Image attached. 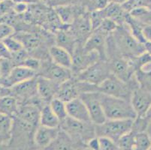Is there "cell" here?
Returning <instances> with one entry per match:
<instances>
[{
  "mask_svg": "<svg viewBox=\"0 0 151 150\" xmlns=\"http://www.w3.org/2000/svg\"><path fill=\"white\" fill-rule=\"evenodd\" d=\"M144 45H145V52L151 56V41H147L144 44Z\"/></svg>",
  "mask_w": 151,
  "mask_h": 150,
  "instance_id": "obj_46",
  "label": "cell"
},
{
  "mask_svg": "<svg viewBox=\"0 0 151 150\" xmlns=\"http://www.w3.org/2000/svg\"><path fill=\"white\" fill-rule=\"evenodd\" d=\"M109 3V0H87V3L85 5V8L90 12L101 11L105 9Z\"/></svg>",
  "mask_w": 151,
  "mask_h": 150,
  "instance_id": "obj_36",
  "label": "cell"
},
{
  "mask_svg": "<svg viewBox=\"0 0 151 150\" xmlns=\"http://www.w3.org/2000/svg\"><path fill=\"white\" fill-rule=\"evenodd\" d=\"M3 44L5 45L7 50L11 53V54H14L16 53L21 51L24 49L22 43L18 39L15 38L14 35L5 38V40L2 41Z\"/></svg>",
  "mask_w": 151,
  "mask_h": 150,
  "instance_id": "obj_34",
  "label": "cell"
},
{
  "mask_svg": "<svg viewBox=\"0 0 151 150\" xmlns=\"http://www.w3.org/2000/svg\"><path fill=\"white\" fill-rule=\"evenodd\" d=\"M83 45L78 43L72 53L73 63L71 71L74 76L84 71L93 63L101 60L99 55L96 52L87 51L84 49Z\"/></svg>",
  "mask_w": 151,
  "mask_h": 150,
  "instance_id": "obj_7",
  "label": "cell"
},
{
  "mask_svg": "<svg viewBox=\"0 0 151 150\" xmlns=\"http://www.w3.org/2000/svg\"><path fill=\"white\" fill-rule=\"evenodd\" d=\"M60 128H47L38 126L34 134V141L36 146L45 149L58 136Z\"/></svg>",
  "mask_w": 151,
  "mask_h": 150,
  "instance_id": "obj_20",
  "label": "cell"
},
{
  "mask_svg": "<svg viewBox=\"0 0 151 150\" xmlns=\"http://www.w3.org/2000/svg\"><path fill=\"white\" fill-rule=\"evenodd\" d=\"M99 150H118L117 145L114 141L105 137H98Z\"/></svg>",
  "mask_w": 151,
  "mask_h": 150,
  "instance_id": "obj_42",
  "label": "cell"
},
{
  "mask_svg": "<svg viewBox=\"0 0 151 150\" xmlns=\"http://www.w3.org/2000/svg\"><path fill=\"white\" fill-rule=\"evenodd\" d=\"M20 106V102L12 95L0 98V113L2 115L14 117Z\"/></svg>",
  "mask_w": 151,
  "mask_h": 150,
  "instance_id": "obj_27",
  "label": "cell"
},
{
  "mask_svg": "<svg viewBox=\"0 0 151 150\" xmlns=\"http://www.w3.org/2000/svg\"><path fill=\"white\" fill-rule=\"evenodd\" d=\"M82 0H45L44 3L52 8L57 7L65 6V5H81L80 2Z\"/></svg>",
  "mask_w": 151,
  "mask_h": 150,
  "instance_id": "obj_39",
  "label": "cell"
},
{
  "mask_svg": "<svg viewBox=\"0 0 151 150\" xmlns=\"http://www.w3.org/2000/svg\"><path fill=\"white\" fill-rule=\"evenodd\" d=\"M60 128L71 137L74 138H78L79 140H89L95 137L96 134V126L92 122H83L70 117L65 118L60 123Z\"/></svg>",
  "mask_w": 151,
  "mask_h": 150,
  "instance_id": "obj_5",
  "label": "cell"
},
{
  "mask_svg": "<svg viewBox=\"0 0 151 150\" xmlns=\"http://www.w3.org/2000/svg\"><path fill=\"white\" fill-rule=\"evenodd\" d=\"M99 98L107 119L134 120L137 118L130 100L107 95L101 93H99Z\"/></svg>",
  "mask_w": 151,
  "mask_h": 150,
  "instance_id": "obj_2",
  "label": "cell"
},
{
  "mask_svg": "<svg viewBox=\"0 0 151 150\" xmlns=\"http://www.w3.org/2000/svg\"><path fill=\"white\" fill-rule=\"evenodd\" d=\"M135 88L137 87H133V84L127 83L111 74L109 78L99 85L98 92L107 95L131 101L132 95Z\"/></svg>",
  "mask_w": 151,
  "mask_h": 150,
  "instance_id": "obj_6",
  "label": "cell"
},
{
  "mask_svg": "<svg viewBox=\"0 0 151 150\" xmlns=\"http://www.w3.org/2000/svg\"><path fill=\"white\" fill-rule=\"evenodd\" d=\"M150 1H151V0H150Z\"/></svg>",
  "mask_w": 151,
  "mask_h": 150,
  "instance_id": "obj_52",
  "label": "cell"
},
{
  "mask_svg": "<svg viewBox=\"0 0 151 150\" xmlns=\"http://www.w3.org/2000/svg\"><path fill=\"white\" fill-rule=\"evenodd\" d=\"M74 150H83V149H79V148H78V149H75Z\"/></svg>",
  "mask_w": 151,
  "mask_h": 150,
  "instance_id": "obj_48",
  "label": "cell"
},
{
  "mask_svg": "<svg viewBox=\"0 0 151 150\" xmlns=\"http://www.w3.org/2000/svg\"><path fill=\"white\" fill-rule=\"evenodd\" d=\"M87 145L91 150H99V143L98 137H93L91 140H89Z\"/></svg>",
  "mask_w": 151,
  "mask_h": 150,
  "instance_id": "obj_43",
  "label": "cell"
},
{
  "mask_svg": "<svg viewBox=\"0 0 151 150\" xmlns=\"http://www.w3.org/2000/svg\"><path fill=\"white\" fill-rule=\"evenodd\" d=\"M143 32L146 41H151V25L145 26L143 29Z\"/></svg>",
  "mask_w": 151,
  "mask_h": 150,
  "instance_id": "obj_44",
  "label": "cell"
},
{
  "mask_svg": "<svg viewBox=\"0 0 151 150\" xmlns=\"http://www.w3.org/2000/svg\"><path fill=\"white\" fill-rule=\"evenodd\" d=\"M149 150H151V147H150V149Z\"/></svg>",
  "mask_w": 151,
  "mask_h": 150,
  "instance_id": "obj_50",
  "label": "cell"
},
{
  "mask_svg": "<svg viewBox=\"0 0 151 150\" xmlns=\"http://www.w3.org/2000/svg\"><path fill=\"white\" fill-rule=\"evenodd\" d=\"M80 98L86 104L92 123L95 126H99L107 120L100 101L99 92L83 93L81 95Z\"/></svg>",
  "mask_w": 151,
  "mask_h": 150,
  "instance_id": "obj_9",
  "label": "cell"
},
{
  "mask_svg": "<svg viewBox=\"0 0 151 150\" xmlns=\"http://www.w3.org/2000/svg\"><path fill=\"white\" fill-rule=\"evenodd\" d=\"M13 126V117L0 113V144H5L10 140Z\"/></svg>",
  "mask_w": 151,
  "mask_h": 150,
  "instance_id": "obj_29",
  "label": "cell"
},
{
  "mask_svg": "<svg viewBox=\"0 0 151 150\" xmlns=\"http://www.w3.org/2000/svg\"><path fill=\"white\" fill-rule=\"evenodd\" d=\"M14 34V29L8 23L0 21V41L12 36Z\"/></svg>",
  "mask_w": 151,
  "mask_h": 150,
  "instance_id": "obj_41",
  "label": "cell"
},
{
  "mask_svg": "<svg viewBox=\"0 0 151 150\" xmlns=\"http://www.w3.org/2000/svg\"><path fill=\"white\" fill-rule=\"evenodd\" d=\"M73 140L60 128L58 136L45 150H74Z\"/></svg>",
  "mask_w": 151,
  "mask_h": 150,
  "instance_id": "obj_25",
  "label": "cell"
},
{
  "mask_svg": "<svg viewBox=\"0 0 151 150\" xmlns=\"http://www.w3.org/2000/svg\"><path fill=\"white\" fill-rule=\"evenodd\" d=\"M101 11L105 18L113 20L118 26L125 24L126 16L128 12L123 9L122 5L110 2L108 6Z\"/></svg>",
  "mask_w": 151,
  "mask_h": 150,
  "instance_id": "obj_24",
  "label": "cell"
},
{
  "mask_svg": "<svg viewBox=\"0 0 151 150\" xmlns=\"http://www.w3.org/2000/svg\"><path fill=\"white\" fill-rule=\"evenodd\" d=\"M125 24L126 25V27H128L130 32L132 33V35L139 42L142 44H145L146 42L147 41L145 38V35H144V32H143V29H144L145 26L141 22L134 18L129 13H127L126 16Z\"/></svg>",
  "mask_w": 151,
  "mask_h": 150,
  "instance_id": "obj_28",
  "label": "cell"
},
{
  "mask_svg": "<svg viewBox=\"0 0 151 150\" xmlns=\"http://www.w3.org/2000/svg\"><path fill=\"white\" fill-rule=\"evenodd\" d=\"M151 147V138L146 132L135 133L133 150H149Z\"/></svg>",
  "mask_w": 151,
  "mask_h": 150,
  "instance_id": "obj_31",
  "label": "cell"
},
{
  "mask_svg": "<svg viewBox=\"0 0 151 150\" xmlns=\"http://www.w3.org/2000/svg\"><path fill=\"white\" fill-rule=\"evenodd\" d=\"M69 29L75 37L78 43L83 44L93 31L90 18V12H84L79 15L73 24L70 26Z\"/></svg>",
  "mask_w": 151,
  "mask_h": 150,
  "instance_id": "obj_11",
  "label": "cell"
},
{
  "mask_svg": "<svg viewBox=\"0 0 151 150\" xmlns=\"http://www.w3.org/2000/svg\"><path fill=\"white\" fill-rule=\"evenodd\" d=\"M111 74L121 80L133 84V79L135 78V68L132 60L124 57H113L108 61Z\"/></svg>",
  "mask_w": 151,
  "mask_h": 150,
  "instance_id": "obj_8",
  "label": "cell"
},
{
  "mask_svg": "<svg viewBox=\"0 0 151 150\" xmlns=\"http://www.w3.org/2000/svg\"><path fill=\"white\" fill-rule=\"evenodd\" d=\"M60 17V20L65 27H70L79 15L86 12V8L81 5H71L60 6L53 8Z\"/></svg>",
  "mask_w": 151,
  "mask_h": 150,
  "instance_id": "obj_18",
  "label": "cell"
},
{
  "mask_svg": "<svg viewBox=\"0 0 151 150\" xmlns=\"http://www.w3.org/2000/svg\"><path fill=\"white\" fill-rule=\"evenodd\" d=\"M111 74L108 61L100 60L74 76V78L81 82L98 86Z\"/></svg>",
  "mask_w": 151,
  "mask_h": 150,
  "instance_id": "obj_4",
  "label": "cell"
},
{
  "mask_svg": "<svg viewBox=\"0 0 151 150\" xmlns=\"http://www.w3.org/2000/svg\"><path fill=\"white\" fill-rule=\"evenodd\" d=\"M48 54L50 60L53 63L63 68L71 70L72 63H73L72 55L67 51L66 50L57 45H53L49 48Z\"/></svg>",
  "mask_w": 151,
  "mask_h": 150,
  "instance_id": "obj_21",
  "label": "cell"
},
{
  "mask_svg": "<svg viewBox=\"0 0 151 150\" xmlns=\"http://www.w3.org/2000/svg\"><path fill=\"white\" fill-rule=\"evenodd\" d=\"M131 103L136 113L137 117H143L151 105V93L138 86L133 91Z\"/></svg>",
  "mask_w": 151,
  "mask_h": 150,
  "instance_id": "obj_14",
  "label": "cell"
},
{
  "mask_svg": "<svg viewBox=\"0 0 151 150\" xmlns=\"http://www.w3.org/2000/svg\"><path fill=\"white\" fill-rule=\"evenodd\" d=\"M107 56L124 57L133 60L145 53V45L134 38L126 24L119 26L110 34L107 41Z\"/></svg>",
  "mask_w": 151,
  "mask_h": 150,
  "instance_id": "obj_1",
  "label": "cell"
},
{
  "mask_svg": "<svg viewBox=\"0 0 151 150\" xmlns=\"http://www.w3.org/2000/svg\"><path fill=\"white\" fill-rule=\"evenodd\" d=\"M108 35L99 29L93 30L91 35L83 44V47L87 51L96 52L101 60L108 61L107 41Z\"/></svg>",
  "mask_w": 151,
  "mask_h": 150,
  "instance_id": "obj_10",
  "label": "cell"
},
{
  "mask_svg": "<svg viewBox=\"0 0 151 150\" xmlns=\"http://www.w3.org/2000/svg\"><path fill=\"white\" fill-rule=\"evenodd\" d=\"M12 95L14 96L20 104H25L38 95L37 77L29 80L16 84L11 88Z\"/></svg>",
  "mask_w": 151,
  "mask_h": 150,
  "instance_id": "obj_13",
  "label": "cell"
},
{
  "mask_svg": "<svg viewBox=\"0 0 151 150\" xmlns=\"http://www.w3.org/2000/svg\"><path fill=\"white\" fill-rule=\"evenodd\" d=\"M60 83L42 76L37 77V90L38 96L45 104H49L56 98Z\"/></svg>",
  "mask_w": 151,
  "mask_h": 150,
  "instance_id": "obj_16",
  "label": "cell"
},
{
  "mask_svg": "<svg viewBox=\"0 0 151 150\" xmlns=\"http://www.w3.org/2000/svg\"><path fill=\"white\" fill-rule=\"evenodd\" d=\"M38 2H44V1H45V0H38Z\"/></svg>",
  "mask_w": 151,
  "mask_h": 150,
  "instance_id": "obj_49",
  "label": "cell"
},
{
  "mask_svg": "<svg viewBox=\"0 0 151 150\" xmlns=\"http://www.w3.org/2000/svg\"><path fill=\"white\" fill-rule=\"evenodd\" d=\"M49 105H50V108L53 111V113L59 118L60 122H62L65 118L68 117L66 103L65 102H64L60 99L57 98H55L50 101Z\"/></svg>",
  "mask_w": 151,
  "mask_h": 150,
  "instance_id": "obj_30",
  "label": "cell"
},
{
  "mask_svg": "<svg viewBox=\"0 0 151 150\" xmlns=\"http://www.w3.org/2000/svg\"><path fill=\"white\" fill-rule=\"evenodd\" d=\"M110 2H112V3H116L119 4V5H123L125 2L127 1V0H109Z\"/></svg>",
  "mask_w": 151,
  "mask_h": 150,
  "instance_id": "obj_47",
  "label": "cell"
},
{
  "mask_svg": "<svg viewBox=\"0 0 151 150\" xmlns=\"http://www.w3.org/2000/svg\"><path fill=\"white\" fill-rule=\"evenodd\" d=\"M40 113L41 108L35 104L29 103L20 104L18 111L14 117H17L19 121L35 127L39 126Z\"/></svg>",
  "mask_w": 151,
  "mask_h": 150,
  "instance_id": "obj_15",
  "label": "cell"
},
{
  "mask_svg": "<svg viewBox=\"0 0 151 150\" xmlns=\"http://www.w3.org/2000/svg\"><path fill=\"white\" fill-rule=\"evenodd\" d=\"M60 120L53 113L49 104H45L41 109L39 126L47 128H60Z\"/></svg>",
  "mask_w": 151,
  "mask_h": 150,
  "instance_id": "obj_26",
  "label": "cell"
},
{
  "mask_svg": "<svg viewBox=\"0 0 151 150\" xmlns=\"http://www.w3.org/2000/svg\"><path fill=\"white\" fill-rule=\"evenodd\" d=\"M68 117L83 122H92L86 104L80 97L66 103Z\"/></svg>",
  "mask_w": 151,
  "mask_h": 150,
  "instance_id": "obj_19",
  "label": "cell"
},
{
  "mask_svg": "<svg viewBox=\"0 0 151 150\" xmlns=\"http://www.w3.org/2000/svg\"><path fill=\"white\" fill-rule=\"evenodd\" d=\"M14 67L11 59H0V84L9 78Z\"/></svg>",
  "mask_w": 151,
  "mask_h": 150,
  "instance_id": "obj_35",
  "label": "cell"
},
{
  "mask_svg": "<svg viewBox=\"0 0 151 150\" xmlns=\"http://www.w3.org/2000/svg\"><path fill=\"white\" fill-rule=\"evenodd\" d=\"M43 150H45V149H43Z\"/></svg>",
  "mask_w": 151,
  "mask_h": 150,
  "instance_id": "obj_51",
  "label": "cell"
},
{
  "mask_svg": "<svg viewBox=\"0 0 151 150\" xmlns=\"http://www.w3.org/2000/svg\"><path fill=\"white\" fill-rule=\"evenodd\" d=\"M118 27L119 26L114 21L110 20V19L105 18V20H103L102 23H101V25L99 27V28L97 29L100 30L102 32L105 33L108 35H109L110 34L114 32Z\"/></svg>",
  "mask_w": 151,
  "mask_h": 150,
  "instance_id": "obj_40",
  "label": "cell"
},
{
  "mask_svg": "<svg viewBox=\"0 0 151 150\" xmlns=\"http://www.w3.org/2000/svg\"><path fill=\"white\" fill-rule=\"evenodd\" d=\"M122 6L123 9L128 13L138 8H146L151 9V1L150 0H127L124 4L122 5Z\"/></svg>",
  "mask_w": 151,
  "mask_h": 150,
  "instance_id": "obj_32",
  "label": "cell"
},
{
  "mask_svg": "<svg viewBox=\"0 0 151 150\" xmlns=\"http://www.w3.org/2000/svg\"><path fill=\"white\" fill-rule=\"evenodd\" d=\"M134 135L135 133L132 130L129 134L122 137L116 142L118 150H133L134 144Z\"/></svg>",
  "mask_w": 151,
  "mask_h": 150,
  "instance_id": "obj_33",
  "label": "cell"
},
{
  "mask_svg": "<svg viewBox=\"0 0 151 150\" xmlns=\"http://www.w3.org/2000/svg\"><path fill=\"white\" fill-rule=\"evenodd\" d=\"M39 71H41V75L39 76L51 80L60 84L74 77L71 69L61 67L52 61L49 63L42 64Z\"/></svg>",
  "mask_w": 151,
  "mask_h": 150,
  "instance_id": "obj_12",
  "label": "cell"
},
{
  "mask_svg": "<svg viewBox=\"0 0 151 150\" xmlns=\"http://www.w3.org/2000/svg\"><path fill=\"white\" fill-rule=\"evenodd\" d=\"M42 63L39 59L34 57V56H29L24 60V62L22 63L21 65L24 66L26 68H29V69L32 70V71H35L37 73L38 71H40L41 68H42Z\"/></svg>",
  "mask_w": 151,
  "mask_h": 150,
  "instance_id": "obj_38",
  "label": "cell"
},
{
  "mask_svg": "<svg viewBox=\"0 0 151 150\" xmlns=\"http://www.w3.org/2000/svg\"><path fill=\"white\" fill-rule=\"evenodd\" d=\"M133 119H107L101 125L96 126V134L98 137H105L116 144L118 140L132 131Z\"/></svg>",
  "mask_w": 151,
  "mask_h": 150,
  "instance_id": "obj_3",
  "label": "cell"
},
{
  "mask_svg": "<svg viewBox=\"0 0 151 150\" xmlns=\"http://www.w3.org/2000/svg\"><path fill=\"white\" fill-rule=\"evenodd\" d=\"M14 2L13 0H2L0 1V19L10 16L12 13H14Z\"/></svg>",
  "mask_w": 151,
  "mask_h": 150,
  "instance_id": "obj_37",
  "label": "cell"
},
{
  "mask_svg": "<svg viewBox=\"0 0 151 150\" xmlns=\"http://www.w3.org/2000/svg\"><path fill=\"white\" fill-rule=\"evenodd\" d=\"M37 77V73L24 66H14L9 78H7L1 85L6 87L12 88L16 84H18L24 81L29 80Z\"/></svg>",
  "mask_w": 151,
  "mask_h": 150,
  "instance_id": "obj_17",
  "label": "cell"
},
{
  "mask_svg": "<svg viewBox=\"0 0 151 150\" xmlns=\"http://www.w3.org/2000/svg\"><path fill=\"white\" fill-rule=\"evenodd\" d=\"M14 36L18 39L23 44L24 49L29 53L31 52H35V50H39L42 46V39L38 35L31 32H18L14 34Z\"/></svg>",
  "mask_w": 151,
  "mask_h": 150,
  "instance_id": "obj_23",
  "label": "cell"
},
{
  "mask_svg": "<svg viewBox=\"0 0 151 150\" xmlns=\"http://www.w3.org/2000/svg\"><path fill=\"white\" fill-rule=\"evenodd\" d=\"M143 117L146 119L147 122L148 123L151 122V105L150 106V107L148 108L147 111L146 113H145V115Z\"/></svg>",
  "mask_w": 151,
  "mask_h": 150,
  "instance_id": "obj_45",
  "label": "cell"
},
{
  "mask_svg": "<svg viewBox=\"0 0 151 150\" xmlns=\"http://www.w3.org/2000/svg\"><path fill=\"white\" fill-rule=\"evenodd\" d=\"M55 45L66 50L71 55L73 53L78 41L70 29H62L55 32Z\"/></svg>",
  "mask_w": 151,
  "mask_h": 150,
  "instance_id": "obj_22",
  "label": "cell"
}]
</instances>
